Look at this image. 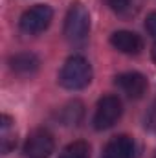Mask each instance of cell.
<instances>
[{
    "mask_svg": "<svg viewBox=\"0 0 156 158\" xmlns=\"http://www.w3.org/2000/svg\"><path fill=\"white\" fill-rule=\"evenodd\" d=\"M116 86L132 99H140L147 92V77L140 72H125L116 77Z\"/></svg>",
    "mask_w": 156,
    "mask_h": 158,
    "instance_id": "6",
    "label": "cell"
},
{
    "mask_svg": "<svg viewBox=\"0 0 156 158\" xmlns=\"http://www.w3.org/2000/svg\"><path fill=\"white\" fill-rule=\"evenodd\" d=\"M17 145V134H15V121L11 116L2 114L0 118V149L4 155H7Z\"/></svg>",
    "mask_w": 156,
    "mask_h": 158,
    "instance_id": "10",
    "label": "cell"
},
{
    "mask_svg": "<svg viewBox=\"0 0 156 158\" xmlns=\"http://www.w3.org/2000/svg\"><path fill=\"white\" fill-rule=\"evenodd\" d=\"M151 55H153V61L156 63V44L153 46V50H151Z\"/></svg>",
    "mask_w": 156,
    "mask_h": 158,
    "instance_id": "14",
    "label": "cell"
},
{
    "mask_svg": "<svg viewBox=\"0 0 156 158\" xmlns=\"http://www.w3.org/2000/svg\"><path fill=\"white\" fill-rule=\"evenodd\" d=\"M110 44L116 48L117 52L127 53V55H136L143 50V40L138 33L134 31H127V30H119L110 35Z\"/></svg>",
    "mask_w": 156,
    "mask_h": 158,
    "instance_id": "7",
    "label": "cell"
},
{
    "mask_svg": "<svg viewBox=\"0 0 156 158\" xmlns=\"http://www.w3.org/2000/svg\"><path fill=\"white\" fill-rule=\"evenodd\" d=\"M145 30H147V33H149L151 37L156 39V11H153V13L147 17V20H145Z\"/></svg>",
    "mask_w": 156,
    "mask_h": 158,
    "instance_id": "13",
    "label": "cell"
},
{
    "mask_svg": "<svg viewBox=\"0 0 156 158\" xmlns=\"http://www.w3.org/2000/svg\"><path fill=\"white\" fill-rule=\"evenodd\" d=\"M53 147L55 142L51 132H48L46 129H35L33 132H30L24 143V155L28 158H50Z\"/></svg>",
    "mask_w": 156,
    "mask_h": 158,
    "instance_id": "5",
    "label": "cell"
},
{
    "mask_svg": "<svg viewBox=\"0 0 156 158\" xmlns=\"http://www.w3.org/2000/svg\"><path fill=\"white\" fill-rule=\"evenodd\" d=\"M9 66H11V70L17 76H20V77H31L39 70V59H37V55L24 52V53L13 55L9 59Z\"/></svg>",
    "mask_w": 156,
    "mask_h": 158,
    "instance_id": "9",
    "label": "cell"
},
{
    "mask_svg": "<svg viewBox=\"0 0 156 158\" xmlns=\"http://www.w3.org/2000/svg\"><path fill=\"white\" fill-rule=\"evenodd\" d=\"M90 81H92V66L84 57L74 55L66 59L59 74V83L66 90H81L88 86Z\"/></svg>",
    "mask_w": 156,
    "mask_h": 158,
    "instance_id": "1",
    "label": "cell"
},
{
    "mask_svg": "<svg viewBox=\"0 0 156 158\" xmlns=\"http://www.w3.org/2000/svg\"><path fill=\"white\" fill-rule=\"evenodd\" d=\"M123 114V105H121V99L114 96V94H109V96H103L97 105H96V112H94V127L97 131H105V129H110L117 119L121 118Z\"/></svg>",
    "mask_w": 156,
    "mask_h": 158,
    "instance_id": "3",
    "label": "cell"
},
{
    "mask_svg": "<svg viewBox=\"0 0 156 158\" xmlns=\"http://www.w3.org/2000/svg\"><path fill=\"white\" fill-rule=\"evenodd\" d=\"M59 158H90V145L83 140L72 142L61 151Z\"/></svg>",
    "mask_w": 156,
    "mask_h": 158,
    "instance_id": "11",
    "label": "cell"
},
{
    "mask_svg": "<svg viewBox=\"0 0 156 158\" xmlns=\"http://www.w3.org/2000/svg\"><path fill=\"white\" fill-rule=\"evenodd\" d=\"M88 31H90V13L81 2H74L64 19V35L72 42H83Z\"/></svg>",
    "mask_w": 156,
    "mask_h": 158,
    "instance_id": "2",
    "label": "cell"
},
{
    "mask_svg": "<svg viewBox=\"0 0 156 158\" xmlns=\"http://www.w3.org/2000/svg\"><path fill=\"white\" fill-rule=\"evenodd\" d=\"M51 19H53L51 7L44 6V4H37V6H33L22 13L18 24H20V30L24 33L37 35V33H42L51 24Z\"/></svg>",
    "mask_w": 156,
    "mask_h": 158,
    "instance_id": "4",
    "label": "cell"
},
{
    "mask_svg": "<svg viewBox=\"0 0 156 158\" xmlns=\"http://www.w3.org/2000/svg\"><path fill=\"white\" fill-rule=\"evenodd\" d=\"M107 2L116 13H127L132 6V0H107Z\"/></svg>",
    "mask_w": 156,
    "mask_h": 158,
    "instance_id": "12",
    "label": "cell"
},
{
    "mask_svg": "<svg viewBox=\"0 0 156 158\" xmlns=\"http://www.w3.org/2000/svg\"><path fill=\"white\" fill-rule=\"evenodd\" d=\"M136 156V143L130 136L119 134L114 136L103 151V158H134Z\"/></svg>",
    "mask_w": 156,
    "mask_h": 158,
    "instance_id": "8",
    "label": "cell"
}]
</instances>
